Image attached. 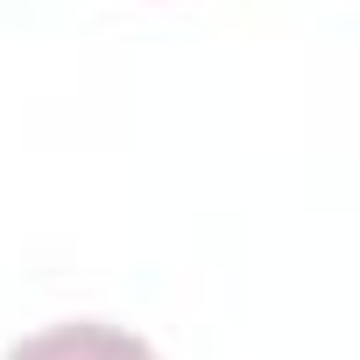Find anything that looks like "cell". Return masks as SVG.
I'll use <instances>...</instances> for the list:
<instances>
[{"label":"cell","mask_w":360,"mask_h":360,"mask_svg":"<svg viewBox=\"0 0 360 360\" xmlns=\"http://www.w3.org/2000/svg\"><path fill=\"white\" fill-rule=\"evenodd\" d=\"M8 360H155L134 332H113V325H50L36 339H22Z\"/></svg>","instance_id":"cell-1"}]
</instances>
